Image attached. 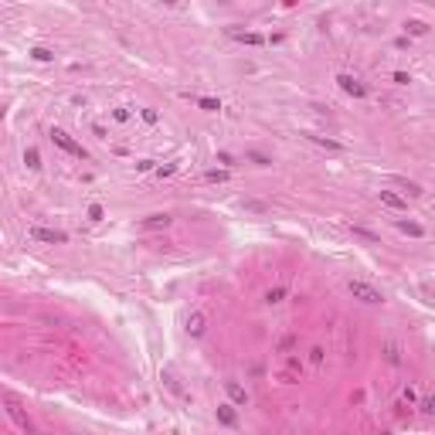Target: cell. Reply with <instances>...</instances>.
Instances as JSON below:
<instances>
[{"mask_svg": "<svg viewBox=\"0 0 435 435\" xmlns=\"http://www.w3.org/2000/svg\"><path fill=\"white\" fill-rule=\"evenodd\" d=\"M351 296L354 299H361V303H371V306H378V303H384V296L374 289V286H367V282H361V279H351Z\"/></svg>", "mask_w": 435, "mask_h": 435, "instance_id": "1", "label": "cell"}, {"mask_svg": "<svg viewBox=\"0 0 435 435\" xmlns=\"http://www.w3.org/2000/svg\"><path fill=\"white\" fill-rule=\"evenodd\" d=\"M51 143H55V146H61L65 153H71V156H82V160H85V150H82V146H78L75 140H71V136L65 133V129H51Z\"/></svg>", "mask_w": 435, "mask_h": 435, "instance_id": "2", "label": "cell"}, {"mask_svg": "<svg viewBox=\"0 0 435 435\" xmlns=\"http://www.w3.org/2000/svg\"><path fill=\"white\" fill-rule=\"evenodd\" d=\"M7 415H11V418H14V425H17V428H24V432H28V435L34 432V421L28 418V411H24V408L17 405L14 398H7Z\"/></svg>", "mask_w": 435, "mask_h": 435, "instance_id": "3", "label": "cell"}, {"mask_svg": "<svg viewBox=\"0 0 435 435\" xmlns=\"http://www.w3.org/2000/svg\"><path fill=\"white\" fill-rule=\"evenodd\" d=\"M31 238H38V241H55V245H65V241H68V235H65L61 228H31Z\"/></svg>", "mask_w": 435, "mask_h": 435, "instance_id": "4", "label": "cell"}, {"mask_svg": "<svg viewBox=\"0 0 435 435\" xmlns=\"http://www.w3.org/2000/svg\"><path fill=\"white\" fill-rule=\"evenodd\" d=\"M337 82H340V89H343L347 96H354V99H364L367 96V85L361 82V78H354V75H340Z\"/></svg>", "mask_w": 435, "mask_h": 435, "instance_id": "5", "label": "cell"}, {"mask_svg": "<svg viewBox=\"0 0 435 435\" xmlns=\"http://www.w3.org/2000/svg\"><path fill=\"white\" fill-rule=\"evenodd\" d=\"M204 330H208V316H204V313H191V316H187V333H191V337H201Z\"/></svg>", "mask_w": 435, "mask_h": 435, "instance_id": "6", "label": "cell"}, {"mask_svg": "<svg viewBox=\"0 0 435 435\" xmlns=\"http://www.w3.org/2000/svg\"><path fill=\"white\" fill-rule=\"evenodd\" d=\"M225 391L235 405H248V394H245V388H241L238 381H225Z\"/></svg>", "mask_w": 435, "mask_h": 435, "instance_id": "7", "label": "cell"}, {"mask_svg": "<svg viewBox=\"0 0 435 435\" xmlns=\"http://www.w3.org/2000/svg\"><path fill=\"white\" fill-rule=\"evenodd\" d=\"M228 34L235 38V41H245V44H266L262 34H255V31H238V28H228Z\"/></svg>", "mask_w": 435, "mask_h": 435, "instance_id": "8", "label": "cell"}, {"mask_svg": "<svg viewBox=\"0 0 435 435\" xmlns=\"http://www.w3.org/2000/svg\"><path fill=\"white\" fill-rule=\"evenodd\" d=\"M378 197H381V204H388V208H398V211H401V208L408 204V201H405L401 194H394V191H384V187L378 191Z\"/></svg>", "mask_w": 435, "mask_h": 435, "instance_id": "9", "label": "cell"}, {"mask_svg": "<svg viewBox=\"0 0 435 435\" xmlns=\"http://www.w3.org/2000/svg\"><path fill=\"white\" fill-rule=\"evenodd\" d=\"M218 421H221V425H228V428H231V425H235V411H231V405H218Z\"/></svg>", "mask_w": 435, "mask_h": 435, "instance_id": "10", "label": "cell"}, {"mask_svg": "<svg viewBox=\"0 0 435 435\" xmlns=\"http://www.w3.org/2000/svg\"><path fill=\"white\" fill-rule=\"evenodd\" d=\"M306 140L316 143V146H326V150H340V143H337V140H326V136H313V133H309Z\"/></svg>", "mask_w": 435, "mask_h": 435, "instance_id": "11", "label": "cell"}, {"mask_svg": "<svg viewBox=\"0 0 435 435\" xmlns=\"http://www.w3.org/2000/svg\"><path fill=\"white\" fill-rule=\"evenodd\" d=\"M197 106H201L204 113H218V109H221V102H218V99H197Z\"/></svg>", "mask_w": 435, "mask_h": 435, "instance_id": "12", "label": "cell"}, {"mask_svg": "<svg viewBox=\"0 0 435 435\" xmlns=\"http://www.w3.org/2000/svg\"><path fill=\"white\" fill-rule=\"evenodd\" d=\"M401 231H408V235H411V238H421V225H415V221H401Z\"/></svg>", "mask_w": 435, "mask_h": 435, "instance_id": "13", "label": "cell"}, {"mask_svg": "<svg viewBox=\"0 0 435 435\" xmlns=\"http://www.w3.org/2000/svg\"><path fill=\"white\" fill-rule=\"evenodd\" d=\"M405 28L411 31V34H425V31H428V24H425V21H408Z\"/></svg>", "mask_w": 435, "mask_h": 435, "instance_id": "14", "label": "cell"}, {"mask_svg": "<svg viewBox=\"0 0 435 435\" xmlns=\"http://www.w3.org/2000/svg\"><path fill=\"white\" fill-rule=\"evenodd\" d=\"M31 58H34V61H51V51H48V48H34V51H31Z\"/></svg>", "mask_w": 435, "mask_h": 435, "instance_id": "15", "label": "cell"}, {"mask_svg": "<svg viewBox=\"0 0 435 435\" xmlns=\"http://www.w3.org/2000/svg\"><path fill=\"white\" fill-rule=\"evenodd\" d=\"M160 225H163V228L170 225V218H167V214H153V218L146 221V228H160Z\"/></svg>", "mask_w": 435, "mask_h": 435, "instance_id": "16", "label": "cell"}, {"mask_svg": "<svg viewBox=\"0 0 435 435\" xmlns=\"http://www.w3.org/2000/svg\"><path fill=\"white\" fill-rule=\"evenodd\" d=\"M351 231H354V235H361V238H367V241H378V235H374V231H367V228H361V225H354Z\"/></svg>", "mask_w": 435, "mask_h": 435, "instance_id": "17", "label": "cell"}, {"mask_svg": "<svg viewBox=\"0 0 435 435\" xmlns=\"http://www.w3.org/2000/svg\"><path fill=\"white\" fill-rule=\"evenodd\" d=\"M24 163H28L31 170H38V167H41V163H38V150H28V153H24Z\"/></svg>", "mask_w": 435, "mask_h": 435, "instance_id": "18", "label": "cell"}, {"mask_svg": "<svg viewBox=\"0 0 435 435\" xmlns=\"http://www.w3.org/2000/svg\"><path fill=\"white\" fill-rule=\"evenodd\" d=\"M208 181H228V170H208Z\"/></svg>", "mask_w": 435, "mask_h": 435, "instance_id": "19", "label": "cell"}, {"mask_svg": "<svg viewBox=\"0 0 435 435\" xmlns=\"http://www.w3.org/2000/svg\"><path fill=\"white\" fill-rule=\"evenodd\" d=\"M89 218H92V221H102V208L92 204V208H89Z\"/></svg>", "mask_w": 435, "mask_h": 435, "instance_id": "20", "label": "cell"}, {"mask_svg": "<svg viewBox=\"0 0 435 435\" xmlns=\"http://www.w3.org/2000/svg\"><path fill=\"white\" fill-rule=\"evenodd\" d=\"M282 296H286V289H272V293H269V296H266V299H269V303H279V299H282Z\"/></svg>", "mask_w": 435, "mask_h": 435, "instance_id": "21", "label": "cell"}, {"mask_svg": "<svg viewBox=\"0 0 435 435\" xmlns=\"http://www.w3.org/2000/svg\"><path fill=\"white\" fill-rule=\"evenodd\" d=\"M421 411H435V401H432V398H421Z\"/></svg>", "mask_w": 435, "mask_h": 435, "instance_id": "22", "label": "cell"}, {"mask_svg": "<svg viewBox=\"0 0 435 435\" xmlns=\"http://www.w3.org/2000/svg\"><path fill=\"white\" fill-rule=\"evenodd\" d=\"M143 119H146V123H156V109H143Z\"/></svg>", "mask_w": 435, "mask_h": 435, "instance_id": "23", "label": "cell"}]
</instances>
